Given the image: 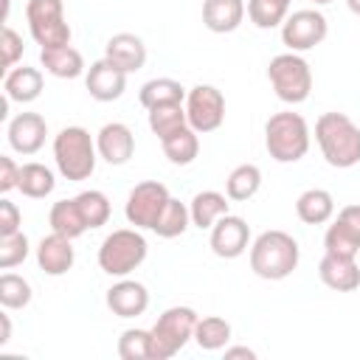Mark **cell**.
<instances>
[{"mask_svg":"<svg viewBox=\"0 0 360 360\" xmlns=\"http://www.w3.org/2000/svg\"><path fill=\"white\" fill-rule=\"evenodd\" d=\"M318 278L335 292H354L360 287V267L349 256L323 253V259L318 264Z\"/></svg>","mask_w":360,"mask_h":360,"instance_id":"cell-20","label":"cell"},{"mask_svg":"<svg viewBox=\"0 0 360 360\" xmlns=\"http://www.w3.org/2000/svg\"><path fill=\"white\" fill-rule=\"evenodd\" d=\"M104 301H107L112 315H118V318H138L149 307V290H146V284L124 276V278H118L107 290Z\"/></svg>","mask_w":360,"mask_h":360,"instance_id":"cell-17","label":"cell"},{"mask_svg":"<svg viewBox=\"0 0 360 360\" xmlns=\"http://www.w3.org/2000/svg\"><path fill=\"white\" fill-rule=\"evenodd\" d=\"M186 115L188 127L197 129L200 135L214 132L225 121V96L214 84H194L186 93Z\"/></svg>","mask_w":360,"mask_h":360,"instance_id":"cell-11","label":"cell"},{"mask_svg":"<svg viewBox=\"0 0 360 360\" xmlns=\"http://www.w3.org/2000/svg\"><path fill=\"white\" fill-rule=\"evenodd\" d=\"M22 225V214L17 208V202H11L8 197L0 200V236H8V233H17Z\"/></svg>","mask_w":360,"mask_h":360,"instance_id":"cell-40","label":"cell"},{"mask_svg":"<svg viewBox=\"0 0 360 360\" xmlns=\"http://www.w3.org/2000/svg\"><path fill=\"white\" fill-rule=\"evenodd\" d=\"M25 20H28V31L39 48L70 45V25L65 20L62 0H28Z\"/></svg>","mask_w":360,"mask_h":360,"instance_id":"cell-8","label":"cell"},{"mask_svg":"<svg viewBox=\"0 0 360 360\" xmlns=\"http://www.w3.org/2000/svg\"><path fill=\"white\" fill-rule=\"evenodd\" d=\"M48 225H51L53 233H62L68 239H79L87 231V222L82 217V208H79L76 197L53 202L51 211H48Z\"/></svg>","mask_w":360,"mask_h":360,"instance_id":"cell-27","label":"cell"},{"mask_svg":"<svg viewBox=\"0 0 360 360\" xmlns=\"http://www.w3.org/2000/svg\"><path fill=\"white\" fill-rule=\"evenodd\" d=\"M309 124L301 112L281 110L264 124V149L276 163H298L309 152Z\"/></svg>","mask_w":360,"mask_h":360,"instance_id":"cell-3","label":"cell"},{"mask_svg":"<svg viewBox=\"0 0 360 360\" xmlns=\"http://www.w3.org/2000/svg\"><path fill=\"white\" fill-rule=\"evenodd\" d=\"M0 48H3V70H11V68L22 59V37H20L11 25H3Z\"/></svg>","mask_w":360,"mask_h":360,"instance_id":"cell-39","label":"cell"},{"mask_svg":"<svg viewBox=\"0 0 360 360\" xmlns=\"http://www.w3.org/2000/svg\"><path fill=\"white\" fill-rule=\"evenodd\" d=\"M149 245L141 228H115L98 245V267L112 278H124L146 262Z\"/></svg>","mask_w":360,"mask_h":360,"instance_id":"cell-5","label":"cell"},{"mask_svg":"<svg viewBox=\"0 0 360 360\" xmlns=\"http://www.w3.org/2000/svg\"><path fill=\"white\" fill-rule=\"evenodd\" d=\"M259 188H262V169L256 163H239L236 169H231L225 180V194L228 200H236V202L256 197Z\"/></svg>","mask_w":360,"mask_h":360,"instance_id":"cell-30","label":"cell"},{"mask_svg":"<svg viewBox=\"0 0 360 360\" xmlns=\"http://www.w3.org/2000/svg\"><path fill=\"white\" fill-rule=\"evenodd\" d=\"M225 357H228V360H236V357L256 360V352H253V349H248V346H225Z\"/></svg>","mask_w":360,"mask_h":360,"instance_id":"cell-42","label":"cell"},{"mask_svg":"<svg viewBox=\"0 0 360 360\" xmlns=\"http://www.w3.org/2000/svg\"><path fill=\"white\" fill-rule=\"evenodd\" d=\"M312 3H315V6H329L332 0H312Z\"/></svg>","mask_w":360,"mask_h":360,"instance_id":"cell-46","label":"cell"},{"mask_svg":"<svg viewBox=\"0 0 360 360\" xmlns=\"http://www.w3.org/2000/svg\"><path fill=\"white\" fill-rule=\"evenodd\" d=\"M127 76H129L127 70H121L115 62H110L107 56H101V59H96L87 68L84 87H87L90 98H96V101H115L127 90Z\"/></svg>","mask_w":360,"mask_h":360,"instance_id":"cell-14","label":"cell"},{"mask_svg":"<svg viewBox=\"0 0 360 360\" xmlns=\"http://www.w3.org/2000/svg\"><path fill=\"white\" fill-rule=\"evenodd\" d=\"M8 340H11V318L0 312V346H6Z\"/></svg>","mask_w":360,"mask_h":360,"instance_id":"cell-43","label":"cell"},{"mask_svg":"<svg viewBox=\"0 0 360 360\" xmlns=\"http://www.w3.org/2000/svg\"><path fill=\"white\" fill-rule=\"evenodd\" d=\"M8 11H11V0H3V20H8Z\"/></svg>","mask_w":360,"mask_h":360,"instance_id":"cell-45","label":"cell"},{"mask_svg":"<svg viewBox=\"0 0 360 360\" xmlns=\"http://www.w3.org/2000/svg\"><path fill=\"white\" fill-rule=\"evenodd\" d=\"M315 141L329 166L352 169L360 163V127L346 112H323L315 121Z\"/></svg>","mask_w":360,"mask_h":360,"instance_id":"cell-2","label":"cell"},{"mask_svg":"<svg viewBox=\"0 0 360 360\" xmlns=\"http://www.w3.org/2000/svg\"><path fill=\"white\" fill-rule=\"evenodd\" d=\"M197 309L191 307H169L158 315L152 323V360H169L174 357L188 340H194L197 329Z\"/></svg>","mask_w":360,"mask_h":360,"instance_id":"cell-7","label":"cell"},{"mask_svg":"<svg viewBox=\"0 0 360 360\" xmlns=\"http://www.w3.org/2000/svg\"><path fill=\"white\" fill-rule=\"evenodd\" d=\"M188 225H191V211H188V205L180 202L177 197H169V202H166V208H163V214H160V219L155 222L152 231H155L160 239H174V236H183V233L188 231Z\"/></svg>","mask_w":360,"mask_h":360,"instance_id":"cell-33","label":"cell"},{"mask_svg":"<svg viewBox=\"0 0 360 360\" xmlns=\"http://www.w3.org/2000/svg\"><path fill=\"white\" fill-rule=\"evenodd\" d=\"M17 188L28 200H45L56 188V177H53V172L45 163L31 160V163H22V169H20V186Z\"/></svg>","mask_w":360,"mask_h":360,"instance_id":"cell-29","label":"cell"},{"mask_svg":"<svg viewBox=\"0 0 360 360\" xmlns=\"http://www.w3.org/2000/svg\"><path fill=\"white\" fill-rule=\"evenodd\" d=\"M295 214L304 225H323L335 217V197L326 188H307L295 200Z\"/></svg>","mask_w":360,"mask_h":360,"instance_id":"cell-25","label":"cell"},{"mask_svg":"<svg viewBox=\"0 0 360 360\" xmlns=\"http://www.w3.org/2000/svg\"><path fill=\"white\" fill-rule=\"evenodd\" d=\"M323 248L332 256L357 259L360 253V205H343L323 233Z\"/></svg>","mask_w":360,"mask_h":360,"instance_id":"cell-12","label":"cell"},{"mask_svg":"<svg viewBox=\"0 0 360 360\" xmlns=\"http://www.w3.org/2000/svg\"><path fill=\"white\" fill-rule=\"evenodd\" d=\"M45 135H48V124L39 112H17L6 127L8 146L17 155H37L45 146Z\"/></svg>","mask_w":360,"mask_h":360,"instance_id":"cell-15","label":"cell"},{"mask_svg":"<svg viewBox=\"0 0 360 360\" xmlns=\"http://www.w3.org/2000/svg\"><path fill=\"white\" fill-rule=\"evenodd\" d=\"M146 121H149L152 135H158V141H163V138H169L172 132H177L180 127L188 124L186 104H160V107H152Z\"/></svg>","mask_w":360,"mask_h":360,"instance_id":"cell-34","label":"cell"},{"mask_svg":"<svg viewBox=\"0 0 360 360\" xmlns=\"http://www.w3.org/2000/svg\"><path fill=\"white\" fill-rule=\"evenodd\" d=\"M160 146H163V155L169 158V163H174V166H188V163H194L197 155H200V132L186 124V127H180L177 132H172L169 138H163Z\"/></svg>","mask_w":360,"mask_h":360,"instance_id":"cell-28","label":"cell"},{"mask_svg":"<svg viewBox=\"0 0 360 360\" xmlns=\"http://www.w3.org/2000/svg\"><path fill=\"white\" fill-rule=\"evenodd\" d=\"M28 253H31V242L22 231L0 236V270H11V267L22 264L28 259Z\"/></svg>","mask_w":360,"mask_h":360,"instance_id":"cell-38","label":"cell"},{"mask_svg":"<svg viewBox=\"0 0 360 360\" xmlns=\"http://www.w3.org/2000/svg\"><path fill=\"white\" fill-rule=\"evenodd\" d=\"M34 298V290L28 284V278L17 276V273H3L0 276V304L3 309H22L28 307Z\"/></svg>","mask_w":360,"mask_h":360,"instance_id":"cell-36","label":"cell"},{"mask_svg":"<svg viewBox=\"0 0 360 360\" xmlns=\"http://www.w3.org/2000/svg\"><path fill=\"white\" fill-rule=\"evenodd\" d=\"M188 211H191V225H194V228L211 231L214 222L228 214V194L214 191V188L197 191V194L191 197V202H188Z\"/></svg>","mask_w":360,"mask_h":360,"instance_id":"cell-24","label":"cell"},{"mask_svg":"<svg viewBox=\"0 0 360 360\" xmlns=\"http://www.w3.org/2000/svg\"><path fill=\"white\" fill-rule=\"evenodd\" d=\"M76 262V250H73V239L62 236V233H48L39 239L37 245V264L45 276H65Z\"/></svg>","mask_w":360,"mask_h":360,"instance_id":"cell-18","label":"cell"},{"mask_svg":"<svg viewBox=\"0 0 360 360\" xmlns=\"http://www.w3.org/2000/svg\"><path fill=\"white\" fill-rule=\"evenodd\" d=\"M208 245L214 250V256L219 259H239L248 248H250V225L239 217V214H225L214 222Z\"/></svg>","mask_w":360,"mask_h":360,"instance_id":"cell-13","label":"cell"},{"mask_svg":"<svg viewBox=\"0 0 360 360\" xmlns=\"http://www.w3.org/2000/svg\"><path fill=\"white\" fill-rule=\"evenodd\" d=\"M96 149L98 158L110 166H124L135 155V135L127 124L110 121L96 132Z\"/></svg>","mask_w":360,"mask_h":360,"instance_id":"cell-16","label":"cell"},{"mask_svg":"<svg viewBox=\"0 0 360 360\" xmlns=\"http://www.w3.org/2000/svg\"><path fill=\"white\" fill-rule=\"evenodd\" d=\"M346 6H349V11H352V14H357V17H360V0H346Z\"/></svg>","mask_w":360,"mask_h":360,"instance_id":"cell-44","label":"cell"},{"mask_svg":"<svg viewBox=\"0 0 360 360\" xmlns=\"http://www.w3.org/2000/svg\"><path fill=\"white\" fill-rule=\"evenodd\" d=\"M267 79L273 93L284 104H304L312 93V68L295 51H284L273 56L267 65Z\"/></svg>","mask_w":360,"mask_h":360,"instance_id":"cell-6","label":"cell"},{"mask_svg":"<svg viewBox=\"0 0 360 360\" xmlns=\"http://www.w3.org/2000/svg\"><path fill=\"white\" fill-rule=\"evenodd\" d=\"M301 262V248L287 231L270 228L250 242V270L264 281H281L292 276Z\"/></svg>","mask_w":360,"mask_h":360,"instance_id":"cell-1","label":"cell"},{"mask_svg":"<svg viewBox=\"0 0 360 360\" xmlns=\"http://www.w3.org/2000/svg\"><path fill=\"white\" fill-rule=\"evenodd\" d=\"M42 90H45V76H42L39 68L20 65V68L6 70V76H3V93H6L8 101L31 104L42 96Z\"/></svg>","mask_w":360,"mask_h":360,"instance_id":"cell-19","label":"cell"},{"mask_svg":"<svg viewBox=\"0 0 360 360\" xmlns=\"http://www.w3.org/2000/svg\"><path fill=\"white\" fill-rule=\"evenodd\" d=\"M121 360H152V329H124L118 338Z\"/></svg>","mask_w":360,"mask_h":360,"instance_id":"cell-37","label":"cell"},{"mask_svg":"<svg viewBox=\"0 0 360 360\" xmlns=\"http://www.w3.org/2000/svg\"><path fill=\"white\" fill-rule=\"evenodd\" d=\"M53 160L65 180L79 183L96 172L98 149L96 138L84 127H62L53 135Z\"/></svg>","mask_w":360,"mask_h":360,"instance_id":"cell-4","label":"cell"},{"mask_svg":"<svg viewBox=\"0 0 360 360\" xmlns=\"http://www.w3.org/2000/svg\"><path fill=\"white\" fill-rule=\"evenodd\" d=\"M326 34H329V22L318 8H298L281 22V42L287 45V51L295 53L312 51L326 39Z\"/></svg>","mask_w":360,"mask_h":360,"instance_id":"cell-10","label":"cell"},{"mask_svg":"<svg viewBox=\"0 0 360 360\" xmlns=\"http://www.w3.org/2000/svg\"><path fill=\"white\" fill-rule=\"evenodd\" d=\"M194 343L202 349V352H219L231 343V323L219 315H205L197 321V329H194Z\"/></svg>","mask_w":360,"mask_h":360,"instance_id":"cell-31","label":"cell"},{"mask_svg":"<svg viewBox=\"0 0 360 360\" xmlns=\"http://www.w3.org/2000/svg\"><path fill=\"white\" fill-rule=\"evenodd\" d=\"M186 87L177 82V79H169V76H158V79H149L141 84L138 90V101L152 110V107H160V104H183L186 101Z\"/></svg>","mask_w":360,"mask_h":360,"instance_id":"cell-26","label":"cell"},{"mask_svg":"<svg viewBox=\"0 0 360 360\" xmlns=\"http://www.w3.org/2000/svg\"><path fill=\"white\" fill-rule=\"evenodd\" d=\"M248 14L245 0H202V22L214 34H231Z\"/></svg>","mask_w":360,"mask_h":360,"instance_id":"cell-22","label":"cell"},{"mask_svg":"<svg viewBox=\"0 0 360 360\" xmlns=\"http://www.w3.org/2000/svg\"><path fill=\"white\" fill-rule=\"evenodd\" d=\"M39 65L45 73L56 79H79L84 70V56L73 45H59V48H39Z\"/></svg>","mask_w":360,"mask_h":360,"instance_id":"cell-23","label":"cell"},{"mask_svg":"<svg viewBox=\"0 0 360 360\" xmlns=\"http://www.w3.org/2000/svg\"><path fill=\"white\" fill-rule=\"evenodd\" d=\"M76 202L82 208V217L87 222V228H101L107 225L110 214H112V205H110V197L98 188H87V191H79L76 194Z\"/></svg>","mask_w":360,"mask_h":360,"instance_id":"cell-35","label":"cell"},{"mask_svg":"<svg viewBox=\"0 0 360 360\" xmlns=\"http://www.w3.org/2000/svg\"><path fill=\"white\" fill-rule=\"evenodd\" d=\"M169 188L158 180H143L138 186L129 188L127 194V202H124V217L132 228H141V231H152L155 222L160 219L166 202H169Z\"/></svg>","mask_w":360,"mask_h":360,"instance_id":"cell-9","label":"cell"},{"mask_svg":"<svg viewBox=\"0 0 360 360\" xmlns=\"http://www.w3.org/2000/svg\"><path fill=\"white\" fill-rule=\"evenodd\" d=\"M104 56L110 62H115L121 70L127 73H135L146 65V45L138 34H129V31H121V34H112L104 45Z\"/></svg>","mask_w":360,"mask_h":360,"instance_id":"cell-21","label":"cell"},{"mask_svg":"<svg viewBox=\"0 0 360 360\" xmlns=\"http://www.w3.org/2000/svg\"><path fill=\"white\" fill-rule=\"evenodd\" d=\"M290 6L292 0H248V20L256 28L270 31L290 17Z\"/></svg>","mask_w":360,"mask_h":360,"instance_id":"cell-32","label":"cell"},{"mask_svg":"<svg viewBox=\"0 0 360 360\" xmlns=\"http://www.w3.org/2000/svg\"><path fill=\"white\" fill-rule=\"evenodd\" d=\"M20 169H22V166H17L14 158L0 155V191H3V194H8L11 188L20 186Z\"/></svg>","mask_w":360,"mask_h":360,"instance_id":"cell-41","label":"cell"}]
</instances>
